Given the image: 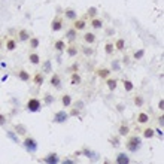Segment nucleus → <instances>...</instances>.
<instances>
[{
  "instance_id": "nucleus-1",
  "label": "nucleus",
  "mask_w": 164,
  "mask_h": 164,
  "mask_svg": "<svg viewBox=\"0 0 164 164\" xmlns=\"http://www.w3.org/2000/svg\"><path fill=\"white\" fill-rule=\"evenodd\" d=\"M125 146H127V151H128V152H133V154H136L137 151L142 148V139H140L139 136H131V137H128V140H127Z\"/></svg>"
},
{
  "instance_id": "nucleus-2",
  "label": "nucleus",
  "mask_w": 164,
  "mask_h": 164,
  "mask_svg": "<svg viewBox=\"0 0 164 164\" xmlns=\"http://www.w3.org/2000/svg\"><path fill=\"white\" fill-rule=\"evenodd\" d=\"M26 109H27L28 112H31V113H37V112H41V109H42L41 100L36 99V97L30 99V100L27 102V104H26Z\"/></svg>"
},
{
  "instance_id": "nucleus-3",
  "label": "nucleus",
  "mask_w": 164,
  "mask_h": 164,
  "mask_svg": "<svg viewBox=\"0 0 164 164\" xmlns=\"http://www.w3.org/2000/svg\"><path fill=\"white\" fill-rule=\"evenodd\" d=\"M22 146H24V149L27 151L28 154H34L36 151H37V142H36V139L33 137H26L24 139V142H22Z\"/></svg>"
},
{
  "instance_id": "nucleus-4",
  "label": "nucleus",
  "mask_w": 164,
  "mask_h": 164,
  "mask_svg": "<svg viewBox=\"0 0 164 164\" xmlns=\"http://www.w3.org/2000/svg\"><path fill=\"white\" fill-rule=\"evenodd\" d=\"M69 121V113L66 112V110H58V112H55L54 118H52V123L55 124H64Z\"/></svg>"
},
{
  "instance_id": "nucleus-5",
  "label": "nucleus",
  "mask_w": 164,
  "mask_h": 164,
  "mask_svg": "<svg viewBox=\"0 0 164 164\" xmlns=\"http://www.w3.org/2000/svg\"><path fill=\"white\" fill-rule=\"evenodd\" d=\"M43 163L45 164H58L60 163V157L57 152H49L46 157L43 158Z\"/></svg>"
},
{
  "instance_id": "nucleus-6",
  "label": "nucleus",
  "mask_w": 164,
  "mask_h": 164,
  "mask_svg": "<svg viewBox=\"0 0 164 164\" xmlns=\"http://www.w3.org/2000/svg\"><path fill=\"white\" fill-rule=\"evenodd\" d=\"M49 82H51V87H54L55 89H61V78L58 73H52Z\"/></svg>"
},
{
  "instance_id": "nucleus-7",
  "label": "nucleus",
  "mask_w": 164,
  "mask_h": 164,
  "mask_svg": "<svg viewBox=\"0 0 164 164\" xmlns=\"http://www.w3.org/2000/svg\"><path fill=\"white\" fill-rule=\"evenodd\" d=\"M51 30H52V31H60V30H63V20L60 17H55L54 20H52V22H51Z\"/></svg>"
},
{
  "instance_id": "nucleus-8",
  "label": "nucleus",
  "mask_w": 164,
  "mask_h": 164,
  "mask_svg": "<svg viewBox=\"0 0 164 164\" xmlns=\"http://www.w3.org/2000/svg\"><path fill=\"white\" fill-rule=\"evenodd\" d=\"M115 164H130V157L125 152H119L115 158Z\"/></svg>"
},
{
  "instance_id": "nucleus-9",
  "label": "nucleus",
  "mask_w": 164,
  "mask_h": 164,
  "mask_svg": "<svg viewBox=\"0 0 164 164\" xmlns=\"http://www.w3.org/2000/svg\"><path fill=\"white\" fill-rule=\"evenodd\" d=\"M81 155H85V157H88L89 160H93V161H96V160H99V155H97V152H94V151L88 149V148H85V149L81 152Z\"/></svg>"
},
{
  "instance_id": "nucleus-10",
  "label": "nucleus",
  "mask_w": 164,
  "mask_h": 164,
  "mask_svg": "<svg viewBox=\"0 0 164 164\" xmlns=\"http://www.w3.org/2000/svg\"><path fill=\"white\" fill-rule=\"evenodd\" d=\"M78 31H76L75 28L72 27V28H69L67 30V33H66V39H67L69 42H70V43H73V42L76 41V37H78Z\"/></svg>"
},
{
  "instance_id": "nucleus-11",
  "label": "nucleus",
  "mask_w": 164,
  "mask_h": 164,
  "mask_svg": "<svg viewBox=\"0 0 164 164\" xmlns=\"http://www.w3.org/2000/svg\"><path fill=\"white\" fill-rule=\"evenodd\" d=\"M54 48H55V51H57L58 54H63V52L66 51V43H64V41L60 39V41H57L54 43Z\"/></svg>"
},
{
  "instance_id": "nucleus-12",
  "label": "nucleus",
  "mask_w": 164,
  "mask_h": 164,
  "mask_svg": "<svg viewBox=\"0 0 164 164\" xmlns=\"http://www.w3.org/2000/svg\"><path fill=\"white\" fill-rule=\"evenodd\" d=\"M28 61L31 63L33 66H37V64H41V55L36 54V52H31V54L28 55Z\"/></svg>"
},
{
  "instance_id": "nucleus-13",
  "label": "nucleus",
  "mask_w": 164,
  "mask_h": 164,
  "mask_svg": "<svg viewBox=\"0 0 164 164\" xmlns=\"http://www.w3.org/2000/svg\"><path fill=\"white\" fill-rule=\"evenodd\" d=\"M15 134H18V136H26V133H27V128H26V125L24 124H17L15 125Z\"/></svg>"
},
{
  "instance_id": "nucleus-14",
  "label": "nucleus",
  "mask_w": 164,
  "mask_h": 164,
  "mask_svg": "<svg viewBox=\"0 0 164 164\" xmlns=\"http://www.w3.org/2000/svg\"><path fill=\"white\" fill-rule=\"evenodd\" d=\"M42 72H43V75H45V73H52V63H51V60L43 61V64H42Z\"/></svg>"
},
{
  "instance_id": "nucleus-15",
  "label": "nucleus",
  "mask_w": 164,
  "mask_h": 164,
  "mask_svg": "<svg viewBox=\"0 0 164 164\" xmlns=\"http://www.w3.org/2000/svg\"><path fill=\"white\" fill-rule=\"evenodd\" d=\"M85 27H87V22H85V20H75V26H73V28H75L76 31L85 30Z\"/></svg>"
},
{
  "instance_id": "nucleus-16",
  "label": "nucleus",
  "mask_w": 164,
  "mask_h": 164,
  "mask_svg": "<svg viewBox=\"0 0 164 164\" xmlns=\"http://www.w3.org/2000/svg\"><path fill=\"white\" fill-rule=\"evenodd\" d=\"M97 76L102 78V79H109L110 70L109 69H99V70H97Z\"/></svg>"
},
{
  "instance_id": "nucleus-17",
  "label": "nucleus",
  "mask_w": 164,
  "mask_h": 164,
  "mask_svg": "<svg viewBox=\"0 0 164 164\" xmlns=\"http://www.w3.org/2000/svg\"><path fill=\"white\" fill-rule=\"evenodd\" d=\"M72 96L70 94H63V97H61V103H63V106L64 108H70L72 106Z\"/></svg>"
},
{
  "instance_id": "nucleus-18",
  "label": "nucleus",
  "mask_w": 164,
  "mask_h": 164,
  "mask_svg": "<svg viewBox=\"0 0 164 164\" xmlns=\"http://www.w3.org/2000/svg\"><path fill=\"white\" fill-rule=\"evenodd\" d=\"M31 36H30V33H28L27 30H20V33H18V39H20V42H27L28 39H30Z\"/></svg>"
},
{
  "instance_id": "nucleus-19",
  "label": "nucleus",
  "mask_w": 164,
  "mask_h": 164,
  "mask_svg": "<svg viewBox=\"0 0 164 164\" xmlns=\"http://www.w3.org/2000/svg\"><path fill=\"white\" fill-rule=\"evenodd\" d=\"M81 82H82V78H81V75H79L78 72L72 73V78H70V84H72V85H79Z\"/></svg>"
},
{
  "instance_id": "nucleus-20",
  "label": "nucleus",
  "mask_w": 164,
  "mask_h": 164,
  "mask_svg": "<svg viewBox=\"0 0 164 164\" xmlns=\"http://www.w3.org/2000/svg\"><path fill=\"white\" fill-rule=\"evenodd\" d=\"M84 41L87 42V43H94V42L97 41V37H96V34H94V33L88 31V33L84 34Z\"/></svg>"
},
{
  "instance_id": "nucleus-21",
  "label": "nucleus",
  "mask_w": 164,
  "mask_h": 164,
  "mask_svg": "<svg viewBox=\"0 0 164 164\" xmlns=\"http://www.w3.org/2000/svg\"><path fill=\"white\" fill-rule=\"evenodd\" d=\"M64 17L70 21H75L76 20V11H73V9H66V11H64Z\"/></svg>"
},
{
  "instance_id": "nucleus-22",
  "label": "nucleus",
  "mask_w": 164,
  "mask_h": 164,
  "mask_svg": "<svg viewBox=\"0 0 164 164\" xmlns=\"http://www.w3.org/2000/svg\"><path fill=\"white\" fill-rule=\"evenodd\" d=\"M33 82L36 84V85H39V87H41L42 84L45 82V76H43V73H36L34 78H33Z\"/></svg>"
},
{
  "instance_id": "nucleus-23",
  "label": "nucleus",
  "mask_w": 164,
  "mask_h": 164,
  "mask_svg": "<svg viewBox=\"0 0 164 164\" xmlns=\"http://www.w3.org/2000/svg\"><path fill=\"white\" fill-rule=\"evenodd\" d=\"M28 45H30L31 49H37L39 45H41V41H39L37 37H30V39H28Z\"/></svg>"
},
{
  "instance_id": "nucleus-24",
  "label": "nucleus",
  "mask_w": 164,
  "mask_h": 164,
  "mask_svg": "<svg viewBox=\"0 0 164 164\" xmlns=\"http://www.w3.org/2000/svg\"><path fill=\"white\" fill-rule=\"evenodd\" d=\"M66 52H67L69 57H76V54H78V48H76L75 45H70V46H66Z\"/></svg>"
},
{
  "instance_id": "nucleus-25",
  "label": "nucleus",
  "mask_w": 164,
  "mask_h": 164,
  "mask_svg": "<svg viewBox=\"0 0 164 164\" xmlns=\"http://www.w3.org/2000/svg\"><path fill=\"white\" fill-rule=\"evenodd\" d=\"M18 79L22 82H28L30 81V75H28L26 70H20V72H18Z\"/></svg>"
},
{
  "instance_id": "nucleus-26",
  "label": "nucleus",
  "mask_w": 164,
  "mask_h": 164,
  "mask_svg": "<svg viewBox=\"0 0 164 164\" xmlns=\"http://www.w3.org/2000/svg\"><path fill=\"white\" fill-rule=\"evenodd\" d=\"M91 26H93V28H96V30H100V28H103V21L99 20V18H93L91 20Z\"/></svg>"
},
{
  "instance_id": "nucleus-27",
  "label": "nucleus",
  "mask_w": 164,
  "mask_h": 164,
  "mask_svg": "<svg viewBox=\"0 0 164 164\" xmlns=\"http://www.w3.org/2000/svg\"><path fill=\"white\" fill-rule=\"evenodd\" d=\"M137 121L140 124H146L149 121V116H148V113H145V112H140V113L137 115Z\"/></svg>"
},
{
  "instance_id": "nucleus-28",
  "label": "nucleus",
  "mask_w": 164,
  "mask_h": 164,
  "mask_svg": "<svg viewBox=\"0 0 164 164\" xmlns=\"http://www.w3.org/2000/svg\"><path fill=\"white\" fill-rule=\"evenodd\" d=\"M106 85H108V88H109L110 91H113V89H116V87H118V81H116V79H106Z\"/></svg>"
},
{
  "instance_id": "nucleus-29",
  "label": "nucleus",
  "mask_w": 164,
  "mask_h": 164,
  "mask_svg": "<svg viewBox=\"0 0 164 164\" xmlns=\"http://www.w3.org/2000/svg\"><path fill=\"white\" fill-rule=\"evenodd\" d=\"M54 102H55V97L52 96V94H45V97H43V103H45L46 106H51Z\"/></svg>"
},
{
  "instance_id": "nucleus-30",
  "label": "nucleus",
  "mask_w": 164,
  "mask_h": 164,
  "mask_svg": "<svg viewBox=\"0 0 164 164\" xmlns=\"http://www.w3.org/2000/svg\"><path fill=\"white\" fill-rule=\"evenodd\" d=\"M130 133V128H128V125H125V124H123L121 127H119V130H118V134L119 136H127Z\"/></svg>"
},
{
  "instance_id": "nucleus-31",
  "label": "nucleus",
  "mask_w": 164,
  "mask_h": 164,
  "mask_svg": "<svg viewBox=\"0 0 164 164\" xmlns=\"http://www.w3.org/2000/svg\"><path fill=\"white\" fill-rule=\"evenodd\" d=\"M113 46H115L118 51H124V48H125V41H124V39H118V41L113 43Z\"/></svg>"
},
{
  "instance_id": "nucleus-32",
  "label": "nucleus",
  "mask_w": 164,
  "mask_h": 164,
  "mask_svg": "<svg viewBox=\"0 0 164 164\" xmlns=\"http://www.w3.org/2000/svg\"><path fill=\"white\" fill-rule=\"evenodd\" d=\"M6 136L9 137V139H11V140H12V142H15V143H20V139H18V134H15L14 131L12 130H9L6 133Z\"/></svg>"
},
{
  "instance_id": "nucleus-33",
  "label": "nucleus",
  "mask_w": 164,
  "mask_h": 164,
  "mask_svg": "<svg viewBox=\"0 0 164 164\" xmlns=\"http://www.w3.org/2000/svg\"><path fill=\"white\" fill-rule=\"evenodd\" d=\"M123 84H124V89H125L127 93H130V91H133V88H134L133 82H131V81H128V79H125V81H124Z\"/></svg>"
},
{
  "instance_id": "nucleus-34",
  "label": "nucleus",
  "mask_w": 164,
  "mask_h": 164,
  "mask_svg": "<svg viewBox=\"0 0 164 164\" xmlns=\"http://www.w3.org/2000/svg\"><path fill=\"white\" fill-rule=\"evenodd\" d=\"M110 69H112L110 72H119L121 70V63L118 61V60H113L112 64H110Z\"/></svg>"
},
{
  "instance_id": "nucleus-35",
  "label": "nucleus",
  "mask_w": 164,
  "mask_h": 164,
  "mask_svg": "<svg viewBox=\"0 0 164 164\" xmlns=\"http://www.w3.org/2000/svg\"><path fill=\"white\" fill-rule=\"evenodd\" d=\"M113 51H115L113 43H106V45H104V52H106L108 55H112L113 54Z\"/></svg>"
},
{
  "instance_id": "nucleus-36",
  "label": "nucleus",
  "mask_w": 164,
  "mask_h": 164,
  "mask_svg": "<svg viewBox=\"0 0 164 164\" xmlns=\"http://www.w3.org/2000/svg\"><path fill=\"white\" fill-rule=\"evenodd\" d=\"M15 48H17V42H15L14 39H9V41L6 42V49L7 51H14Z\"/></svg>"
},
{
  "instance_id": "nucleus-37",
  "label": "nucleus",
  "mask_w": 164,
  "mask_h": 164,
  "mask_svg": "<svg viewBox=\"0 0 164 164\" xmlns=\"http://www.w3.org/2000/svg\"><path fill=\"white\" fill-rule=\"evenodd\" d=\"M134 60H142L145 57V49H137V51H134Z\"/></svg>"
},
{
  "instance_id": "nucleus-38",
  "label": "nucleus",
  "mask_w": 164,
  "mask_h": 164,
  "mask_svg": "<svg viewBox=\"0 0 164 164\" xmlns=\"http://www.w3.org/2000/svg\"><path fill=\"white\" fill-rule=\"evenodd\" d=\"M154 128H145L143 130V137L145 139H151V137H154Z\"/></svg>"
},
{
  "instance_id": "nucleus-39",
  "label": "nucleus",
  "mask_w": 164,
  "mask_h": 164,
  "mask_svg": "<svg viewBox=\"0 0 164 164\" xmlns=\"http://www.w3.org/2000/svg\"><path fill=\"white\" fill-rule=\"evenodd\" d=\"M110 145H112V146H113V148H118V146H119V137L118 136H115V137H110Z\"/></svg>"
},
{
  "instance_id": "nucleus-40",
  "label": "nucleus",
  "mask_w": 164,
  "mask_h": 164,
  "mask_svg": "<svg viewBox=\"0 0 164 164\" xmlns=\"http://www.w3.org/2000/svg\"><path fill=\"white\" fill-rule=\"evenodd\" d=\"M87 14H88V17H91V18H96V15H97V9L94 6H91L88 9V12H87Z\"/></svg>"
},
{
  "instance_id": "nucleus-41",
  "label": "nucleus",
  "mask_w": 164,
  "mask_h": 164,
  "mask_svg": "<svg viewBox=\"0 0 164 164\" xmlns=\"http://www.w3.org/2000/svg\"><path fill=\"white\" fill-rule=\"evenodd\" d=\"M134 104H136V106H143V97L142 96L134 97Z\"/></svg>"
},
{
  "instance_id": "nucleus-42",
  "label": "nucleus",
  "mask_w": 164,
  "mask_h": 164,
  "mask_svg": "<svg viewBox=\"0 0 164 164\" xmlns=\"http://www.w3.org/2000/svg\"><path fill=\"white\" fill-rule=\"evenodd\" d=\"M82 52L85 55H93L94 54V49L89 48V46H84V48H82Z\"/></svg>"
},
{
  "instance_id": "nucleus-43",
  "label": "nucleus",
  "mask_w": 164,
  "mask_h": 164,
  "mask_svg": "<svg viewBox=\"0 0 164 164\" xmlns=\"http://www.w3.org/2000/svg\"><path fill=\"white\" fill-rule=\"evenodd\" d=\"M78 115H81V110L76 109V108H73V109H72V112L69 113V116H78Z\"/></svg>"
},
{
  "instance_id": "nucleus-44",
  "label": "nucleus",
  "mask_w": 164,
  "mask_h": 164,
  "mask_svg": "<svg viewBox=\"0 0 164 164\" xmlns=\"http://www.w3.org/2000/svg\"><path fill=\"white\" fill-rule=\"evenodd\" d=\"M154 133H155V134H157L160 139H163V128H161V127H160V128H155V130H154Z\"/></svg>"
},
{
  "instance_id": "nucleus-45",
  "label": "nucleus",
  "mask_w": 164,
  "mask_h": 164,
  "mask_svg": "<svg viewBox=\"0 0 164 164\" xmlns=\"http://www.w3.org/2000/svg\"><path fill=\"white\" fill-rule=\"evenodd\" d=\"M78 67H79V64H78V63H75V64H72V66H70V69H69V72L75 73L76 70H78Z\"/></svg>"
},
{
  "instance_id": "nucleus-46",
  "label": "nucleus",
  "mask_w": 164,
  "mask_h": 164,
  "mask_svg": "<svg viewBox=\"0 0 164 164\" xmlns=\"http://www.w3.org/2000/svg\"><path fill=\"white\" fill-rule=\"evenodd\" d=\"M5 125H6V118H5V115L0 113V127H5Z\"/></svg>"
},
{
  "instance_id": "nucleus-47",
  "label": "nucleus",
  "mask_w": 164,
  "mask_h": 164,
  "mask_svg": "<svg viewBox=\"0 0 164 164\" xmlns=\"http://www.w3.org/2000/svg\"><path fill=\"white\" fill-rule=\"evenodd\" d=\"M76 109H79V110H82L84 109V102H82V100H78V102H76Z\"/></svg>"
},
{
  "instance_id": "nucleus-48",
  "label": "nucleus",
  "mask_w": 164,
  "mask_h": 164,
  "mask_svg": "<svg viewBox=\"0 0 164 164\" xmlns=\"http://www.w3.org/2000/svg\"><path fill=\"white\" fill-rule=\"evenodd\" d=\"M61 164H76V163L72 160V158H64V160L61 161Z\"/></svg>"
},
{
  "instance_id": "nucleus-49",
  "label": "nucleus",
  "mask_w": 164,
  "mask_h": 164,
  "mask_svg": "<svg viewBox=\"0 0 164 164\" xmlns=\"http://www.w3.org/2000/svg\"><path fill=\"white\" fill-rule=\"evenodd\" d=\"M113 34H115V30H113V28H108V30H106V36H113Z\"/></svg>"
},
{
  "instance_id": "nucleus-50",
  "label": "nucleus",
  "mask_w": 164,
  "mask_h": 164,
  "mask_svg": "<svg viewBox=\"0 0 164 164\" xmlns=\"http://www.w3.org/2000/svg\"><path fill=\"white\" fill-rule=\"evenodd\" d=\"M158 124H160V127L163 128V125H164V115H161L160 118H158Z\"/></svg>"
},
{
  "instance_id": "nucleus-51",
  "label": "nucleus",
  "mask_w": 164,
  "mask_h": 164,
  "mask_svg": "<svg viewBox=\"0 0 164 164\" xmlns=\"http://www.w3.org/2000/svg\"><path fill=\"white\" fill-rule=\"evenodd\" d=\"M158 108H160V110H163L164 109V100L161 99L160 102H158Z\"/></svg>"
},
{
  "instance_id": "nucleus-52",
  "label": "nucleus",
  "mask_w": 164,
  "mask_h": 164,
  "mask_svg": "<svg viewBox=\"0 0 164 164\" xmlns=\"http://www.w3.org/2000/svg\"><path fill=\"white\" fill-rule=\"evenodd\" d=\"M116 109L119 110V112H123V110L125 109V106H123V104H116Z\"/></svg>"
},
{
  "instance_id": "nucleus-53",
  "label": "nucleus",
  "mask_w": 164,
  "mask_h": 164,
  "mask_svg": "<svg viewBox=\"0 0 164 164\" xmlns=\"http://www.w3.org/2000/svg\"><path fill=\"white\" fill-rule=\"evenodd\" d=\"M104 164H110V161L109 160H104Z\"/></svg>"
},
{
  "instance_id": "nucleus-54",
  "label": "nucleus",
  "mask_w": 164,
  "mask_h": 164,
  "mask_svg": "<svg viewBox=\"0 0 164 164\" xmlns=\"http://www.w3.org/2000/svg\"><path fill=\"white\" fill-rule=\"evenodd\" d=\"M0 48H2V41H0Z\"/></svg>"
}]
</instances>
